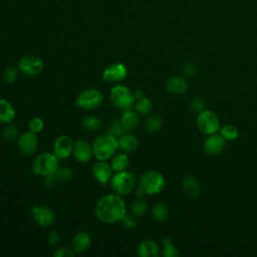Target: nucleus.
I'll use <instances>...</instances> for the list:
<instances>
[{"label":"nucleus","mask_w":257,"mask_h":257,"mask_svg":"<svg viewBox=\"0 0 257 257\" xmlns=\"http://www.w3.org/2000/svg\"><path fill=\"white\" fill-rule=\"evenodd\" d=\"M126 213V204L122 196L116 193L102 196L94 206L96 218L105 224L120 222Z\"/></svg>","instance_id":"1"},{"label":"nucleus","mask_w":257,"mask_h":257,"mask_svg":"<svg viewBox=\"0 0 257 257\" xmlns=\"http://www.w3.org/2000/svg\"><path fill=\"white\" fill-rule=\"evenodd\" d=\"M117 149V139L108 133L96 137L92 143L93 156L98 161H107L111 159Z\"/></svg>","instance_id":"2"},{"label":"nucleus","mask_w":257,"mask_h":257,"mask_svg":"<svg viewBox=\"0 0 257 257\" xmlns=\"http://www.w3.org/2000/svg\"><path fill=\"white\" fill-rule=\"evenodd\" d=\"M59 167V159L54 153L43 152L38 154L32 162V172L37 176L47 177Z\"/></svg>","instance_id":"3"},{"label":"nucleus","mask_w":257,"mask_h":257,"mask_svg":"<svg viewBox=\"0 0 257 257\" xmlns=\"http://www.w3.org/2000/svg\"><path fill=\"white\" fill-rule=\"evenodd\" d=\"M109 185L114 193L122 197L126 196L131 194L137 187L136 176L126 170L116 172L114 175H112Z\"/></svg>","instance_id":"4"},{"label":"nucleus","mask_w":257,"mask_h":257,"mask_svg":"<svg viewBox=\"0 0 257 257\" xmlns=\"http://www.w3.org/2000/svg\"><path fill=\"white\" fill-rule=\"evenodd\" d=\"M166 186V179L158 171H147L140 179L139 187L146 195H156L161 193Z\"/></svg>","instance_id":"5"},{"label":"nucleus","mask_w":257,"mask_h":257,"mask_svg":"<svg viewBox=\"0 0 257 257\" xmlns=\"http://www.w3.org/2000/svg\"><path fill=\"white\" fill-rule=\"evenodd\" d=\"M109 97L113 105L121 110L132 108L136 101L134 91L122 84L114 85L110 89Z\"/></svg>","instance_id":"6"},{"label":"nucleus","mask_w":257,"mask_h":257,"mask_svg":"<svg viewBox=\"0 0 257 257\" xmlns=\"http://www.w3.org/2000/svg\"><path fill=\"white\" fill-rule=\"evenodd\" d=\"M102 101L103 94L100 90L96 88H86L78 93L75 104L82 109L91 110L100 106Z\"/></svg>","instance_id":"7"},{"label":"nucleus","mask_w":257,"mask_h":257,"mask_svg":"<svg viewBox=\"0 0 257 257\" xmlns=\"http://www.w3.org/2000/svg\"><path fill=\"white\" fill-rule=\"evenodd\" d=\"M197 126L204 135L216 134L220 130V120L217 114L209 109H204L197 116Z\"/></svg>","instance_id":"8"},{"label":"nucleus","mask_w":257,"mask_h":257,"mask_svg":"<svg viewBox=\"0 0 257 257\" xmlns=\"http://www.w3.org/2000/svg\"><path fill=\"white\" fill-rule=\"evenodd\" d=\"M20 71L28 76H35L42 72L44 63L41 58L35 55H24L18 61Z\"/></svg>","instance_id":"9"},{"label":"nucleus","mask_w":257,"mask_h":257,"mask_svg":"<svg viewBox=\"0 0 257 257\" xmlns=\"http://www.w3.org/2000/svg\"><path fill=\"white\" fill-rule=\"evenodd\" d=\"M31 216L33 220L43 228H47L55 220V214L51 208L45 205H36L31 210Z\"/></svg>","instance_id":"10"},{"label":"nucleus","mask_w":257,"mask_h":257,"mask_svg":"<svg viewBox=\"0 0 257 257\" xmlns=\"http://www.w3.org/2000/svg\"><path fill=\"white\" fill-rule=\"evenodd\" d=\"M17 145L20 152L25 156H32L36 153L38 148V139L36 134L27 131L19 135L17 139Z\"/></svg>","instance_id":"11"},{"label":"nucleus","mask_w":257,"mask_h":257,"mask_svg":"<svg viewBox=\"0 0 257 257\" xmlns=\"http://www.w3.org/2000/svg\"><path fill=\"white\" fill-rule=\"evenodd\" d=\"M73 141L67 135H60L56 138L53 144V153L59 160L67 159L72 155Z\"/></svg>","instance_id":"12"},{"label":"nucleus","mask_w":257,"mask_h":257,"mask_svg":"<svg viewBox=\"0 0 257 257\" xmlns=\"http://www.w3.org/2000/svg\"><path fill=\"white\" fill-rule=\"evenodd\" d=\"M72 156L80 164L88 163L93 156L92 145L85 140H77L73 144Z\"/></svg>","instance_id":"13"},{"label":"nucleus","mask_w":257,"mask_h":257,"mask_svg":"<svg viewBox=\"0 0 257 257\" xmlns=\"http://www.w3.org/2000/svg\"><path fill=\"white\" fill-rule=\"evenodd\" d=\"M127 74L126 66L121 62H115L102 71V78L108 82H120Z\"/></svg>","instance_id":"14"},{"label":"nucleus","mask_w":257,"mask_h":257,"mask_svg":"<svg viewBox=\"0 0 257 257\" xmlns=\"http://www.w3.org/2000/svg\"><path fill=\"white\" fill-rule=\"evenodd\" d=\"M112 172L113 171L110 167V164H108L106 161L97 160V162L92 165L91 169L92 176L100 185H105L110 181L112 177Z\"/></svg>","instance_id":"15"},{"label":"nucleus","mask_w":257,"mask_h":257,"mask_svg":"<svg viewBox=\"0 0 257 257\" xmlns=\"http://www.w3.org/2000/svg\"><path fill=\"white\" fill-rule=\"evenodd\" d=\"M225 148V139L220 134L209 135L203 145V149L206 154L210 156L219 155Z\"/></svg>","instance_id":"16"},{"label":"nucleus","mask_w":257,"mask_h":257,"mask_svg":"<svg viewBox=\"0 0 257 257\" xmlns=\"http://www.w3.org/2000/svg\"><path fill=\"white\" fill-rule=\"evenodd\" d=\"M91 245V237L87 232L80 231L73 235L71 240V246L75 253L85 252Z\"/></svg>","instance_id":"17"},{"label":"nucleus","mask_w":257,"mask_h":257,"mask_svg":"<svg viewBox=\"0 0 257 257\" xmlns=\"http://www.w3.org/2000/svg\"><path fill=\"white\" fill-rule=\"evenodd\" d=\"M137 253L140 257H158L160 255V246L155 240L147 239L138 245Z\"/></svg>","instance_id":"18"},{"label":"nucleus","mask_w":257,"mask_h":257,"mask_svg":"<svg viewBox=\"0 0 257 257\" xmlns=\"http://www.w3.org/2000/svg\"><path fill=\"white\" fill-rule=\"evenodd\" d=\"M188 88V82L184 77L173 76L166 82V89L171 94L179 95L184 93Z\"/></svg>","instance_id":"19"},{"label":"nucleus","mask_w":257,"mask_h":257,"mask_svg":"<svg viewBox=\"0 0 257 257\" xmlns=\"http://www.w3.org/2000/svg\"><path fill=\"white\" fill-rule=\"evenodd\" d=\"M16 116V111L13 104L4 98L0 99V123L9 124Z\"/></svg>","instance_id":"20"},{"label":"nucleus","mask_w":257,"mask_h":257,"mask_svg":"<svg viewBox=\"0 0 257 257\" xmlns=\"http://www.w3.org/2000/svg\"><path fill=\"white\" fill-rule=\"evenodd\" d=\"M73 174L70 168L68 167H58V169L51 175L46 177V185L47 186H53L57 182H66L69 181L72 178Z\"/></svg>","instance_id":"21"},{"label":"nucleus","mask_w":257,"mask_h":257,"mask_svg":"<svg viewBox=\"0 0 257 257\" xmlns=\"http://www.w3.org/2000/svg\"><path fill=\"white\" fill-rule=\"evenodd\" d=\"M118 149L124 153H134L139 147V141L132 134H123L117 138Z\"/></svg>","instance_id":"22"},{"label":"nucleus","mask_w":257,"mask_h":257,"mask_svg":"<svg viewBox=\"0 0 257 257\" xmlns=\"http://www.w3.org/2000/svg\"><path fill=\"white\" fill-rule=\"evenodd\" d=\"M182 189L185 194L190 198H197L200 194L201 187L199 182L194 176H187L182 181Z\"/></svg>","instance_id":"23"},{"label":"nucleus","mask_w":257,"mask_h":257,"mask_svg":"<svg viewBox=\"0 0 257 257\" xmlns=\"http://www.w3.org/2000/svg\"><path fill=\"white\" fill-rule=\"evenodd\" d=\"M119 120H120L122 126L124 127V130L126 132H130L132 130H135L138 126L140 117H139L138 112H136L130 108V109L123 110Z\"/></svg>","instance_id":"24"},{"label":"nucleus","mask_w":257,"mask_h":257,"mask_svg":"<svg viewBox=\"0 0 257 257\" xmlns=\"http://www.w3.org/2000/svg\"><path fill=\"white\" fill-rule=\"evenodd\" d=\"M110 167L114 173L125 171L130 165V158L126 153L114 154L110 160Z\"/></svg>","instance_id":"25"},{"label":"nucleus","mask_w":257,"mask_h":257,"mask_svg":"<svg viewBox=\"0 0 257 257\" xmlns=\"http://www.w3.org/2000/svg\"><path fill=\"white\" fill-rule=\"evenodd\" d=\"M130 211L135 217L141 218L148 211V203L143 198H137L131 203Z\"/></svg>","instance_id":"26"},{"label":"nucleus","mask_w":257,"mask_h":257,"mask_svg":"<svg viewBox=\"0 0 257 257\" xmlns=\"http://www.w3.org/2000/svg\"><path fill=\"white\" fill-rule=\"evenodd\" d=\"M151 213H152V217L154 220H156L158 222H163L168 218L169 209H168L167 205H165L164 203L158 202V203L154 204V206L152 207Z\"/></svg>","instance_id":"27"},{"label":"nucleus","mask_w":257,"mask_h":257,"mask_svg":"<svg viewBox=\"0 0 257 257\" xmlns=\"http://www.w3.org/2000/svg\"><path fill=\"white\" fill-rule=\"evenodd\" d=\"M163 125V118L160 114L158 113H153L151 114L146 122H145V130L148 133H155L158 132Z\"/></svg>","instance_id":"28"},{"label":"nucleus","mask_w":257,"mask_h":257,"mask_svg":"<svg viewBox=\"0 0 257 257\" xmlns=\"http://www.w3.org/2000/svg\"><path fill=\"white\" fill-rule=\"evenodd\" d=\"M135 109L138 113H141V114H147L149 112H151V110L153 109V102L150 98L146 97V96H143L139 99H137L135 101Z\"/></svg>","instance_id":"29"},{"label":"nucleus","mask_w":257,"mask_h":257,"mask_svg":"<svg viewBox=\"0 0 257 257\" xmlns=\"http://www.w3.org/2000/svg\"><path fill=\"white\" fill-rule=\"evenodd\" d=\"M81 125L86 131L95 132V131H98L100 128L101 120H100V118H98L95 115H87L82 119Z\"/></svg>","instance_id":"30"},{"label":"nucleus","mask_w":257,"mask_h":257,"mask_svg":"<svg viewBox=\"0 0 257 257\" xmlns=\"http://www.w3.org/2000/svg\"><path fill=\"white\" fill-rule=\"evenodd\" d=\"M163 244V255L165 257H177L179 256V251L173 244V240L170 237H164L162 239Z\"/></svg>","instance_id":"31"},{"label":"nucleus","mask_w":257,"mask_h":257,"mask_svg":"<svg viewBox=\"0 0 257 257\" xmlns=\"http://www.w3.org/2000/svg\"><path fill=\"white\" fill-rule=\"evenodd\" d=\"M220 135L225 139V141H235L239 136V131L235 125L226 124L220 127Z\"/></svg>","instance_id":"32"},{"label":"nucleus","mask_w":257,"mask_h":257,"mask_svg":"<svg viewBox=\"0 0 257 257\" xmlns=\"http://www.w3.org/2000/svg\"><path fill=\"white\" fill-rule=\"evenodd\" d=\"M2 136H3V139L7 142H11V141H14L16 139H18L19 137V131H18V127L14 124H11L9 123L3 131L2 133Z\"/></svg>","instance_id":"33"},{"label":"nucleus","mask_w":257,"mask_h":257,"mask_svg":"<svg viewBox=\"0 0 257 257\" xmlns=\"http://www.w3.org/2000/svg\"><path fill=\"white\" fill-rule=\"evenodd\" d=\"M44 127V121L39 116H34L29 119L28 121V130L34 134L40 133Z\"/></svg>","instance_id":"34"},{"label":"nucleus","mask_w":257,"mask_h":257,"mask_svg":"<svg viewBox=\"0 0 257 257\" xmlns=\"http://www.w3.org/2000/svg\"><path fill=\"white\" fill-rule=\"evenodd\" d=\"M125 132H126V131H125L124 127L122 126L120 120H113V121L109 124L108 130H107L106 133L112 135L113 137H115V138L117 139V138L120 137L121 135L125 134Z\"/></svg>","instance_id":"35"},{"label":"nucleus","mask_w":257,"mask_h":257,"mask_svg":"<svg viewBox=\"0 0 257 257\" xmlns=\"http://www.w3.org/2000/svg\"><path fill=\"white\" fill-rule=\"evenodd\" d=\"M3 77L6 82L13 83L18 77V69L15 66H8L4 70Z\"/></svg>","instance_id":"36"},{"label":"nucleus","mask_w":257,"mask_h":257,"mask_svg":"<svg viewBox=\"0 0 257 257\" xmlns=\"http://www.w3.org/2000/svg\"><path fill=\"white\" fill-rule=\"evenodd\" d=\"M190 108L192 111H194L196 113H200L201 111H203L205 109V102L202 98L196 96L193 99H191Z\"/></svg>","instance_id":"37"},{"label":"nucleus","mask_w":257,"mask_h":257,"mask_svg":"<svg viewBox=\"0 0 257 257\" xmlns=\"http://www.w3.org/2000/svg\"><path fill=\"white\" fill-rule=\"evenodd\" d=\"M197 72H198V67L194 62L190 61L187 64H185V66L183 67V74L187 78L194 77L197 74Z\"/></svg>","instance_id":"38"},{"label":"nucleus","mask_w":257,"mask_h":257,"mask_svg":"<svg viewBox=\"0 0 257 257\" xmlns=\"http://www.w3.org/2000/svg\"><path fill=\"white\" fill-rule=\"evenodd\" d=\"M123 227L127 229H133L137 226V217H135L131 212L126 213L123 218L120 220Z\"/></svg>","instance_id":"39"},{"label":"nucleus","mask_w":257,"mask_h":257,"mask_svg":"<svg viewBox=\"0 0 257 257\" xmlns=\"http://www.w3.org/2000/svg\"><path fill=\"white\" fill-rule=\"evenodd\" d=\"M53 255L55 257H73L75 255V252L73 251L72 248L61 246L55 249V251L53 252Z\"/></svg>","instance_id":"40"},{"label":"nucleus","mask_w":257,"mask_h":257,"mask_svg":"<svg viewBox=\"0 0 257 257\" xmlns=\"http://www.w3.org/2000/svg\"><path fill=\"white\" fill-rule=\"evenodd\" d=\"M60 240V235L56 230H51L48 235H47V241L49 243V245L51 246H55L59 243Z\"/></svg>","instance_id":"41"},{"label":"nucleus","mask_w":257,"mask_h":257,"mask_svg":"<svg viewBox=\"0 0 257 257\" xmlns=\"http://www.w3.org/2000/svg\"><path fill=\"white\" fill-rule=\"evenodd\" d=\"M134 95H135L136 100H137V99H139V98H141V97H143V96H145L144 91H143V90H141V89H137V90H135V91H134Z\"/></svg>","instance_id":"42"}]
</instances>
